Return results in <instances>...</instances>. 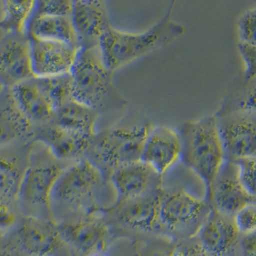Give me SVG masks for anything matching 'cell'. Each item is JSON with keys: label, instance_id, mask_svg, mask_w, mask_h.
<instances>
[{"label": "cell", "instance_id": "1", "mask_svg": "<svg viewBox=\"0 0 256 256\" xmlns=\"http://www.w3.org/2000/svg\"><path fill=\"white\" fill-rule=\"evenodd\" d=\"M173 8L174 3L158 24L141 33H130L112 28L99 44L106 66L114 72L186 35V27L173 20Z\"/></svg>", "mask_w": 256, "mask_h": 256}, {"label": "cell", "instance_id": "2", "mask_svg": "<svg viewBox=\"0 0 256 256\" xmlns=\"http://www.w3.org/2000/svg\"><path fill=\"white\" fill-rule=\"evenodd\" d=\"M178 132L182 141L180 162L202 178L206 186L204 200L210 206L213 184L226 160L218 117L210 116L186 122Z\"/></svg>", "mask_w": 256, "mask_h": 256}, {"label": "cell", "instance_id": "3", "mask_svg": "<svg viewBox=\"0 0 256 256\" xmlns=\"http://www.w3.org/2000/svg\"><path fill=\"white\" fill-rule=\"evenodd\" d=\"M152 126L146 117L126 118L95 136L88 158L108 178L117 168L141 160L143 147Z\"/></svg>", "mask_w": 256, "mask_h": 256}, {"label": "cell", "instance_id": "4", "mask_svg": "<svg viewBox=\"0 0 256 256\" xmlns=\"http://www.w3.org/2000/svg\"><path fill=\"white\" fill-rule=\"evenodd\" d=\"M70 74L74 100L99 114L127 105V100L114 84V72L106 66L99 47L81 48Z\"/></svg>", "mask_w": 256, "mask_h": 256}, {"label": "cell", "instance_id": "5", "mask_svg": "<svg viewBox=\"0 0 256 256\" xmlns=\"http://www.w3.org/2000/svg\"><path fill=\"white\" fill-rule=\"evenodd\" d=\"M68 166L57 160L42 144V149L33 154L24 171L18 200L24 208L50 214L54 189Z\"/></svg>", "mask_w": 256, "mask_h": 256}, {"label": "cell", "instance_id": "6", "mask_svg": "<svg viewBox=\"0 0 256 256\" xmlns=\"http://www.w3.org/2000/svg\"><path fill=\"white\" fill-rule=\"evenodd\" d=\"M106 180L103 171L88 158L72 163L58 178L53 192L52 204L58 202L84 206L102 192Z\"/></svg>", "mask_w": 256, "mask_h": 256}, {"label": "cell", "instance_id": "7", "mask_svg": "<svg viewBox=\"0 0 256 256\" xmlns=\"http://www.w3.org/2000/svg\"><path fill=\"white\" fill-rule=\"evenodd\" d=\"M217 117L226 160L234 162L256 156V112L222 110Z\"/></svg>", "mask_w": 256, "mask_h": 256}, {"label": "cell", "instance_id": "8", "mask_svg": "<svg viewBox=\"0 0 256 256\" xmlns=\"http://www.w3.org/2000/svg\"><path fill=\"white\" fill-rule=\"evenodd\" d=\"M28 38L35 79L64 75L73 70L81 50L80 47L58 42Z\"/></svg>", "mask_w": 256, "mask_h": 256}, {"label": "cell", "instance_id": "9", "mask_svg": "<svg viewBox=\"0 0 256 256\" xmlns=\"http://www.w3.org/2000/svg\"><path fill=\"white\" fill-rule=\"evenodd\" d=\"M210 204L186 190L163 192L160 222L169 230H176L206 221L210 214Z\"/></svg>", "mask_w": 256, "mask_h": 256}, {"label": "cell", "instance_id": "10", "mask_svg": "<svg viewBox=\"0 0 256 256\" xmlns=\"http://www.w3.org/2000/svg\"><path fill=\"white\" fill-rule=\"evenodd\" d=\"M108 180L114 187L117 195L114 204L108 210L116 208L127 202L149 194L160 188L162 182L160 176L141 160L117 168L110 173Z\"/></svg>", "mask_w": 256, "mask_h": 256}, {"label": "cell", "instance_id": "11", "mask_svg": "<svg viewBox=\"0 0 256 256\" xmlns=\"http://www.w3.org/2000/svg\"><path fill=\"white\" fill-rule=\"evenodd\" d=\"M71 20L82 49L99 47L103 36L114 28L106 2L101 0L74 1Z\"/></svg>", "mask_w": 256, "mask_h": 256}, {"label": "cell", "instance_id": "12", "mask_svg": "<svg viewBox=\"0 0 256 256\" xmlns=\"http://www.w3.org/2000/svg\"><path fill=\"white\" fill-rule=\"evenodd\" d=\"M182 141L178 130L166 126H152L145 141L141 162L163 178L180 162Z\"/></svg>", "mask_w": 256, "mask_h": 256}, {"label": "cell", "instance_id": "13", "mask_svg": "<svg viewBox=\"0 0 256 256\" xmlns=\"http://www.w3.org/2000/svg\"><path fill=\"white\" fill-rule=\"evenodd\" d=\"M18 224V242L29 256H54L66 244L58 224L48 219L28 215Z\"/></svg>", "mask_w": 256, "mask_h": 256}, {"label": "cell", "instance_id": "14", "mask_svg": "<svg viewBox=\"0 0 256 256\" xmlns=\"http://www.w3.org/2000/svg\"><path fill=\"white\" fill-rule=\"evenodd\" d=\"M210 204L211 208L230 217L256 204V197L250 195L241 186L237 166L233 162L226 160L224 163L213 184Z\"/></svg>", "mask_w": 256, "mask_h": 256}, {"label": "cell", "instance_id": "15", "mask_svg": "<svg viewBox=\"0 0 256 256\" xmlns=\"http://www.w3.org/2000/svg\"><path fill=\"white\" fill-rule=\"evenodd\" d=\"M36 140L47 147L60 162L72 164L88 156L94 138L60 128L51 123L40 130Z\"/></svg>", "mask_w": 256, "mask_h": 256}, {"label": "cell", "instance_id": "16", "mask_svg": "<svg viewBox=\"0 0 256 256\" xmlns=\"http://www.w3.org/2000/svg\"><path fill=\"white\" fill-rule=\"evenodd\" d=\"M58 228L64 242L84 256L104 252L108 244L110 228L96 219L66 222Z\"/></svg>", "mask_w": 256, "mask_h": 256}, {"label": "cell", "instance_id": "17", "mask_svg": "<svg viewBox=\"0 0 256 256\" xmlns=\"http://www.w3.org/2000/svg\"><path fill=\"white\" fill-rule=\"evenodd\" d=\"M239 237L233 217L211 208L198 230V244L208 256H226L235 248Z\"/></svg>", "mask_w": 256, "mask_h": 256}, {"label": "cell", "instance_id": "18", "mask_svg": "<svg viewBox=\"0 0 256 256\" xmlns=\"http://www.w3.org/2000/svg\"><path fill=\"white\" fill-rule=\"evenodd\" d=\"M163 192L160 187L145 196L106 210L116 211L117 219L127 228L144 232H154L160 226V211Z\"/></svg>", "mask_w": 256, "mask_h": 256}, {"label": "cell", "instance_id": "19", "mask_svg": "<svg viewBox=\"0 0 256 256\" xmlns=\"http://www.w3.org/2000/svg\"><path fill=\"white\" fill-rule=\"evenodd\" d=\"M33 78L29 38L11 40L0 46V82L5 88Z\"/></svg>", "mask_w": 256, "mask_h": 256}, {"label": "cell", "instance_id": "20", "mask_svg": "<svg viewBox=\"0 0 256 256\" xmlns=\"http://www.w3.org/2000/svg\"><path fill=\"white\" fill-rule=\"evenodd\" d=\"M10 90L16 105L31 123L52 121L55 108L35 78L20 82Z\"/></svg>", "mask_w": 256, "mask_h": 256}, {"label": "cell", "instance_id": "21", "mask_svg": "<svg viewBox=\"0 0 256 256\" xmlns=\"http://www.w3.org/2000/svg\"><path fill=\"white\" fill-rule=\"evenodd\" d=\"M27 35L32 38L80 47L71 16H33L28 25Z\"/></svg>", "mask_w": 256, "mask_h": 256}, {"label": "cell", "instance_id": "22", "mask_svg": "<svg viewBox=\"0 0 256 256\" xmlns=\"http://www.w3.org/2000/svg\"><path fill=\"white\" fill-rule=\"evenodd\" d=\"M99 116L94 108L73 99L56 110L51 122L60 128L95 138Z\"/></svg>", "mask_w": 256, "mask_h": 256}, {"label": "cell", "instance_id": "23", "mask_svg": "<svg viewBox=\"0 0 256 256\" xmlns=\"http://www.w3.org/2000/svg\"><path fill=\"white\" fill-rule=\"evenodd\" d=\"M32 130V123L16 105L11 94L0 98V146L20 140Z\"/></svg>", "mask_w": 256, "mask_h": 256}, {"label": "cell", "instance_id": "24", "mask_svg": "<svg viewBox=\"0 0 256 256\" xmlns=\"http://www.w3.org/2000/svg\"><path fill=\"white\" fill-rule=\"evenodd\" d=\"M36 4V1L34 0L4 1L0 28L14 35L27 34L28 25L35 12Z\"/></svg>", "mask_w": 256, "mask_h": 256}, {"label": "cell", "instance_id": "25", "mask_svg": "<svg viewBox=\"0 0 256 256\" xmlns=\"http://www.w3.org/2000/svg\"><path fill=\"white\" fill-rule=\"evenodd\" d=\"M36 80L54 106L55 112L62 106L74 99L73 80L70 73L56 77Z\"/></svg>", "mask_w": 256, "mask_h": 256}, {"label": "cell", "instance_id": "26", "mask_svg": "<svg viewBox=\"0 0 256 256\" xmlns=\"http://www.w3.org/2000/svg\"><path fill=\"white\" fill-rule=\"evenodd\" d=\"M24 174L14 160L0 158V196L18 200Z\"/></svg>", "mask_w": 256, "mask_h": 256}, {"label": "cell", "instance_id": "27", "mask_svg": "<svg viewBox=\"0 0 256 256\" xmlns=\"http://www.w3.org/2000/svg\"><path fill=\"white\" fill-rule=\"evenodd\" d=\"M74 1L68 0H42L36 1L34 16H71Z\"/></svg>", "mask_w": 256, "mask_h": 256}, {"label": "cell", "instance_id": "28", "mask_svg": "<svg viewBox=\"0 0 256 256\" xmlns=\"http://www.w3.org/2000/svg\"><path fill=\"white\" fill-rule=\"evenodd\" d=\"M237 166L238 178L244 190L256 197V156L234 160Z\"/></svg>", "mask_w": 256, "mask_h": 256}, {"label": "cell", "instance_id": "29", "mask_svg": "<svg viewBox=\"0 0 256 256\" xmlns=\"http://www.w3.org/2000/svg\"><path fill=\"white\" fill-rule=\"evenodd\" d=\"M256 7L246 10L240 16L237 29L239 42L256 46Z\"/></svg>", "mask_w": 256, "mask_h": 256}, {"label": "cell", "instance_id": "30", "mask_svg": "<svg viewBox=\"0 0 256 256\" xmlns=\"http://www.w3.org/2000/svg\"><path fill=\"white\" fill-rule=\"evenodd\" d=\"M233 222L240 234L256 233V204H250L243 210L238 211L233 216Z\"/></svg>", "mask_w": 256, "mask_h": 256}, {"label": "cell", "instance_id": "31", "mask_svg": "<svg viewBox=\"0 0 256 256\" xmlns=\"http://www.w3.org/2000/svg\"><path fill=\"white\" fill-rule=\"evenodd\" d=\"M18 216L12 200L0 196V232H8L18 224Z\"/></svg>", "mask_w": 256, "mask_h": 256}, {"label": "cell", "instance_id": "32", "mask_svg": "<svg viewBox=\"0 0 256 256\" xmlns=\"http://www.w3.org/2000/svg\"><path fill=\"white\" fill-rule=\"evenodd\" d=\"M238 50L244 62V80L254 82L256 80V46L239 42Z\"/></svg>", "mask_w": 256, "mask_h": 256}, {"label": "cell", "instance_id": "33", "mask_svg": "<svg viewBox=\"0 0 256 256\" xmlns=\"http://www.w3.org/2000/svg\"><path fill=\"white\" fill-rule=\"evenodd\" d=\"M175 246L165 242L143 243L136 246V256H172Z\"/></svg>", "mask_w": 256, "mask_h": 256}, {"label": "cell", "instance_id": "34", "mask_svg": "<svg viewBox=\"0 0 256 256\" xmlns=\"http://www.w3.org/2000/svg\"><path fill=\"white\" fill-rule=\"evenodd\" d=\"M172 256H208L200 244H180L175 246Z\"/></svg>", "mask_w": 256, "mask_h": 256}, {"label": "cell", "instance_id": "35", "mask_svg": "<svg viewBox=\"0 0 256 256\" xmlns=\"http://www.w3.org/2000/svg\"><path fill=\"white\" fill-rule=\"evenodd\" d=\"M241 250L243 256H256V233L244 235L241 243Z\"/></svg>", "mask_w": 256, "mask_h": 256}, {"label": "cell", "instance_id": "36", "mask_svg": "<svg viewBox=\"0 0 256 256\" xmlns=\"http://www.w3.org/2000/svg\"><path fill=\"white\" fill-rule=\"evenodd\" d=\"M5 90H6V88H5V86L0 82V98H1V96L4 94V92H5Z\"/></svg>", "mask_w": 256, "mask_h": 256}, {"label": "cell", "instance_id": "37", "mask_svg": "<svg viewBox=\"0 0 256 256\" xmlns=\"http://www.w3.org/2000/svg\"><path fill=\"white\" fill-rule=\"evenodd\" d=\"M106 256L104 252H98V254H94V256Z\"/></svg>", "mask_w": 256, "mask_h": 256}]
</instances>
